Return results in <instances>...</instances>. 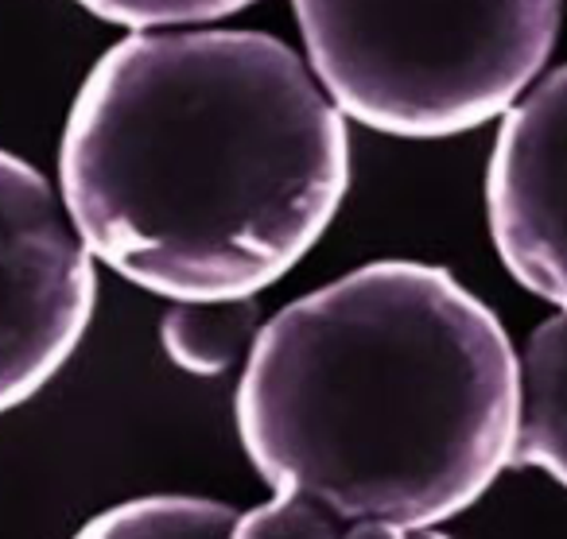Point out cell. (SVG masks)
I'll return each instance as SVG.
<instances>
[{
    "label": "cell",
    "instance_id": "cell-1",
    "mask_svg": "<svg viewBox=\"0 0 567 539\" xmlns=\"http://www.w3.org/2000/svg\"><path fill=\"white\" fill-rule=\"evenodd\" d=\"M347 190V117L265 32L125 35L86 74L59 144V195L90 257L172 303L272 288Z\"/></svg>",
    "mask_w": 567,
    "mask_h": 539
},
{
    "label": "cell",
    "instance_id": "cell-2",
    "mask_svg": "<svg viewBox=\"0 0 567 539\" xmlns=\"http://www.w3.org/2000/svg\"><path fill=\"white\" fill-rule=\"evenodd\" d=\"M234 415L272 493L435 528L513 466L517 350L447 268L378 260L260 326Z\"/></svg>",
    "mask_w": 567,
    "mask_h": 539
},
{
    "label": "cell",
    "instance_id": "cell-3",
    "mask_svg": "<svg viewBox=\"0 0 567 539\" xmlns=\"http://www.w3.org/2000/svg\"><path fill=\"white\" fill-rule=\"evenodd\" d=\"M564 0H292L342 117L443 141L505 117L544 74Z\"/></svg>",
    "mask_w": 567,
    "mask_h": 539
},
{
    "label": "cell",
    "instance_id": "cell-4",
    "mask_svg": "<svg viewBox=\"0 0 567 539\" xmlns=\"http://www.w3.org/2000/svg\"><path fill=\"white\" fill-rule=\"evenodd\" d=\"M97 272L63 195L0 148V415L43 392L86 338Z\"/></svg>",
    "mask_w": 567,
    "mask_h": 539
},
{
    "label": "cell",
    "instance_id": "cell-5",
    "mask_svg": "<svg viewBox=\"0 0 567 539\" xmlns=\"http://www.w3.org/2000/svg\"><path fill=\"white\" fill-rule=\"evenodd\" d=\"M486 218L505 272L567 311V66L536 79L502 117Z\"/></svg>",
    "mask_w": 567,
    "mask_h": 539
},
{
    "label": "cell",
    "instance_id": "cell-6",
    "mask_svg": "<svg viewBox=\"0 0 567 539\" xmlns=\"http://www.w3.org/2000/svg\"><path fill=\"white\" fill-rule=\"evenodd\" d=\"M513 466L544 469L567 489V311L544 319L517 353Z\"/></svg>",
    "mask_w": 567,
    "mask_h": 539
},
{
    "label": "cell",
    "instance_id": "cell-7",
    "mask_svg": "<svg viewBox=\"0 0 567 539\" xmlns=\"http://www.w3.org/2000/svg\"><path fill=\"white\" fill-rule=\"evenodd\" d=\"M260 307L245 299H175L159 319V345L190 376H221L249 357L260 334Z\"/></svg>",
    "mask_w": 567,
    "mask_h": 539
},
{
    "label": "cell",
    "instance_id": "cell-8",
    "mask_svg": "<svg viewBox=\"0 0 567 539\" xmlns=\"http://www.w3.org/2000/svg\"><path fill=\"white\" fill-rule=\"evenodd\" d=\"M237 512L206 497H136L97 512L74 539H229Z\"/></svg>",
    "mask_w": 567,
    "mask_h": 539
},
{
    "label": "cell",
    "instance_id": "cell-9",
    "mask_svg": "<svg viewBox=\"0 0 567 539\" xmlns=\"http://www.w3.org/2000/svg\"><path fill=\"white\" fill-rule=\"evenodd\" d=\"M229 539H347V520L316 497L276 493L268 505L237 512Z\"/></svg>",
    "mask_w": 567,
    "mask_h": 539
},
{
    "label": "cell",
    "instance_id": "cell-10",
    "mask_svg": "<svg viewBox=\"0 0 567 539\" xmlns=\"http://www.w3.org/2000/svg\"><path fill=\"white\" fill-rule=\"evenodd\" d=\"M90 17L133 32H167V28H206L221 17L249 9L252 0H74Z\"/></svg>",
    "mask_w": 567,
    "mask_h": 539
},
{
    "label": "cell",
    "instance_id": "cell-11",
    "mask_svg": "<svg viewBox=\"0 0 567 539\" xmlns=\"http://www.w3.org/2000/svg\"><path fill=\"white\" fill-rule=\"evenodd\" d=\"M347 539H412V528L393 520H350Z\"/></svg>",
    "mask_w": 567,
    "mask_h": 539
},
{
    "label": "cell",
    "instance_id": "cell-12",
    "mask_svg": "<svg viewBox=\"0 0 567 539\" xmlns=\"http://www.w3.org/2000/svg\"><path fill=\"white\" fill-rule=\"evenodd\" d=\"M412 539H451V536H443L435 528H412Z\"/></svg>",
    "mask_w": 567,
    "mask_h": 539
}]
</instances>
